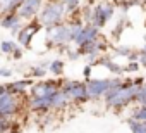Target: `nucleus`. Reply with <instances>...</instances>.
<instances>
[{"instance_id":"f257e3e1","label":"nucleus","mask_w":146,"mask_h":133,"mask_svg":"<svg viewBox=\"0 0 146 133\" xmlns=\"http://www.w3.org/2000/svg\"><path fill=\"white\" fill-rule=\"evenodd\" d=\"M141 87H137L132 78H124V83L113 90H110L105 97H103V102L108 109H113V111H122L125 109L127 105L131 104H136V97H137V92H139Z\"/></svg>"},{"instance_id":"f03ea898","label":"nucleus","mask_w":146,"mask_h":133,"mask_svg":"<svg viewBox=\"0 0 146 133\" xmlns=\"http://www.w3.org/2000/svg\"><path fill=\"white\" fill-rule=\"evenodd\" d=\"M81 12H83L81 19L84 21V24L102 30L112 21V17L115 14V5L112 2H108V0H100V2H96L93 5L83 7Z\"/></svg>"},{"instance_id":"7ed1b4c3","label":"nucleus","mask_w":146,"mask_h":133,"mask_svg":"<svg viewBox=\"0 0 146 133\" xmlns=\"http://www.w3.org/2000/svg\"><path fill=\"white\" fill-rule=\"evenodd\" d=\"M38 21L45 30L57 26V24H62L67 21V11L60 0H45L41 12L38 16Z\"/></svg>"},{"instance_id":"20e7f679","label":"nucleus","mask_w":146,"mask_h":133,"mask_svg":"<svg viewBox=\"0 0 146 133\" xmlns=\"http://www.w3.org/2000/svg\"><path fill=\"white\" fill-rule=\"evenodd\" d=\"M45 40H46V47L48 48H58L60 52H64L69 45H72V36H70V30L67 21L52 28L45 30Z\"/></svg>"},{"instance_id":"39448f33","label":"nucleus","mask_w":146,"mask_h":133,"mask_svg":"<svg viewBox=\"0 0 146 133\" xmlns=\"http://www.w3.org/2000/svg\"><path fill=\"white\" fill-rule=\"evenodd\" d=\"M124 83L122 76H110V78H91L90 81H86L88 87V93L91 100H98L103 99L110 90L120 87Z\"/></svg>"},{"instance_id":"423d86ee","label":"nucleus","mask_w":146,"mask_h":133,"mask_svg":"<svg viewBox=\"0 0 146 133\" xmlns=\"http://www.w3.org/2000/svg\"><path fill=\"white\" fill-rule=\"evenodd\" d=\"M60 90L69 97L70 104H88L91 99H90V93H88V87L84 81H78V80H64L62 81V87Z\"/></svg>"},{"instance_id":"0eeeda50","label":"nucleus","mask_w":146,"mask_h":133,"mask_svg":"<svg viewBox=\"0 0 146 133\" xmlns=\"http://www.w3.org/2000/svg\"><path fill=\"white\" fill-rule=\"evenodd\" d=\"M28 105V100L24 102V97L14 95V93H5L4 97H0V118L4 119H16Z\"/></svg>"},{"instance_id":"6e6552de","label":"nucleus","mask_w":146,"mask_h":133,"mask_svg":"<svg viewBox=\"0 0 146 133\" xmlns=\"http://www.w3.org/2000/svg\"><path fill=\"white\" fill-rule=\"evenodd\" d=\"M62 78H50V80H38L31 85L29 88V97L31 99H43V97H52L57 90L62 87Z\"/></svg>"},{"instance_id":"1a4fd4ad","label":"nucleus","mask_w":146,"mask_h":133,"mask_svg":"<svg viewBox=\"0 0 146 133\" xmlns=\"http://www.w3.org/2000/svg\"><path fill=\"white\" fill-rule=\"evenodd\" d=\"M43 26L40 24L38 19H33V21H28L26 24H23V28L19 30V33L16 35V40H17V45L23 47V48H29L35 36L38 35V31L41 30Z\"/></svg>"},{"instance_id":"9d476101","label":"nucleus","mask_w":146,"mask_h":133,"mask_svg":"<svg viewBox=\"0 0 146 133\" xmlns=\"http://www.w3.org/2000/svg\"><path fill=\"white\" fill-rule=\"evenodd\" d=\"M43 4H45V0H23V4H21L19 9H17V16H19L23 21L38 19Z\"/></svg>"},{"instance_id":"9b49d317","label":"nucleus","mask_w":146,"mask_h":133,"mask_svg":"<svg viewBox=\"0 0 146 133\" xmlns=\"http://www.w3.org/2000/svg\"><path fill=\"white\" fill-rule=\"evenodd\" d=\"M0 26L4 30H9L14 35H17L19 30L23 28V19L17 16V12H9V14L0 16Z\"/></svg>"},{"instance_id":"f8f14e48","label":"nucleus","mask_w":146,"mask_h":133,"mask_svg":"<svg viewBox=\"0 0 146 133\" xmlns=\"http://www.w3.org/2000/svg\"><path fill=\"white\" fill-rule=\"evenodd\" d=\"M100 36H102V35H100V30H98V28L90 26V24H84V28H83V31L79 33V36L76 38L74 45L79 48V47H83V45H86V43H91V42L98 40Z\"/></svg>"},{"instance_id":"ddd939ff","label":"nucleus","mask_w":146,"mask_h":133,"mask_svg":"<svg viewBox=\"0 0 146 133\" xmlns=\"http://www.w3.org/2000/svg\"><path fill=\"white\" fill-rule=\"evenodd\" d=\"M95 66H102V68H105V69H107L110 75H113V76H124V75H125V68H124V66L119 64V62H115V60H113L112 57H108V55H102Z\"/></svg>"},{"instance_id":"4468645a","label":"nucleus","mask_w":146,"mask_h":133,"mask_svg":"<svg viewBox=\"0 0 146 133\" xmlns=\"http://www.w3.org/2000/svg\"><path fill=\"white\" fill-rule=\"evenodd\" d=\"M33 83H35L33 78H21V80H16V81H9L7 83V90H9V93L24 97L29 92V88H31Z\"/></svg>"},{"instance_id":"2eb2a0df","label":"nucleus","mask_w":146,"mask_h":133,"mask_svg":"<svg viewBox=\"0 0 146 133\" xmlns=\"http://www.w3.org/2000/svg\"><path fill=\"white\" fill-rule=\"evenodd\" d=\"M28 107L31 112H36V114H48L52 112V104H50V97H43V99H31L28 100Z\"/></svg>"},{"instance_id":"dca6fc26","label":"nucleus","mask_w":146,"mask_h":133,"mask_svg":"<svg viewBox=\"0 0 146 133\" xmlns=\"http://www.w3.org/2000/svg\"><path fill=\"white\" fill-rule=\"evenodd\" d=\"M50 104H52V112H64L70 105V100H69V97L62 90H57L50 97Z\"/></svg>"},{"instance_id":"f3484780","label":"nucleus","mask_w":146,"mask_h":133,"mask_svg":"<svg viewBox=\"0 0 146 133\" xmlns=\"http://www.w3.org/2000/svg\"><path fill=\"white\" fill-rule=\"evenodd\" d=\"M67 11V19H76L78 14L83 11V2L81 0H60Z\"/></svg>"},{"instance_id":"a211bd4d","label":"nucleus","mask_w":146,"mask_h":133,"mask_svg":"<svg viewBox=\"0 0 146 133\" xmlns=\"http://www.w3.org/2000/svg\"><path fill=\"white\" fill-rule=\"evenodd\" d=\"M48 62L50 60H43V62L33 66L31 71H29V78H33V80H45L46 75H48Z\"/></svg>"},{"instance_id":"6ab92c4d","label":"nucleus","mask_w":146,"mask_h":133,"mask_svg":"<svg viewBox=\"0 0 146 133\" xmlns=\"http://www.w3.org/2000/svg\"><path fill=\"white\" fill-rule=\"evenodd\" d=\"M65 71V60L64 59H53L48 62V73L53 78H60Z\"/></svg>"},{"instance_id":"aec40b11","label":"nucleus","mask_w":146,"mask_h":133,"mask_svg":"<svg viewBox=\"0 0 146 133\" xmlns=\"http://www.w3.org/2000/svg\"><path fill=\"white\" fill-rule=\"evenodd\" d=\"M125 123H127V126L132 133H146V121H137V119L127 118Z\"/></svg>"},{"instance_id":"412c9836","label":"nucleus","mask_w":146,"mask_h":133,"mask_svg":"<svg viewBox=\"0 0 146 133\" xmlns=\"http://www.w3.org/2000/svg\"><path fill=\"white\" fill-rule=\"evenodd\" d=\"M17 47H19V45H17V42H14V40H2V43H0V52L5 54V55H12Z\"/></svg>"},{"instance_id":"4be33fe9","label":"nucleus","mask_w":146,"mask_h":133,"mask_svg":"<svg viewBox=\"0 0 146 133\" xmlns=\"http://www.w3.org/2000/svg\"><path fill=\"white\" fill-rule=\"evenodd\" d=\"M132 52H134V48H132V47H127V45H117V47L113 48V54H115V55L125 57V59H129Z\"/></svg>"},{"instance_id":"5701e85b","label":"nucleus","mask_w":146,"mask_h":133,"mask_svg":"<svg viewBox=\"0 0 146 133\" xmlns=\"http://www.w3.org/2000/svg\"><path fill=\"white\" fill-rule=\"evenodd\" d=\"M131 118L137 119V121H146V105H136Z\"/></svg>"},{"instance_id":"b1692460","label":"nucleus","mask_w":146,"mask_h":133,"mask_svg":"<svg viewBox=\"0 0 146 133\" xmlns=\"http://www.w3.org/2000/svg\"><path fill=\"white\" fill-rule=\"evenodd\" d=\"M136 105H146V81H144V85H143V87L139 88V92H137Z\"/></svg>"},{"instance_id":"393cba45","label":"nucleus","mask_w":146,"mask_h":133,"mask_svg":"<svg viewBox=\"0 0 146 133\" xmlns=\"http://www.w3.org/2000/svg\"><path fill=\"white\" fill-rule=\"evenodd\" d=\"M125 17H120V21L117 23V26H115V30H113V33H112V36L117 40V38H120V33H122V30L125 28Z\"/></svg>"},{"instance_id":"a878e982","label":"nucleus","mask_w":146,"mask_h":133,"mask_svg":"<svg viewBox=\"0 0 146 133\" xmlns=\"http://www.w3.org/2000/svg\"><path fill=\"white\" fill-rule=\"evenodd\" d=\"M124 68H125V73H137L141 66H139L137 60H129V62L124 66Z\"/></svg>"},{"instance_id":"bb28decb","label":"nucleus","mask_w":146,"mask_h":133,"mask_svg":"<svg viewBox=\"0 0 146 133\" xmlns=\"http://www.w3.org/2000/svg\"><path fill=\"white\" fill-rule=\"evenodd\" d=\"M137 54H139V57H137L139 66H141V68H146V45H144L143 48H139Z\"/></svg>"},{"instance_id":"cd10ccee","label":"nucleus","mask_w":146,"mask_h":133,"mask_svg":"<svg viewBox=\"0 0 146 133\" xmlns=\"http://www.w3.org/2000/svg\"><path fill=\"white\" fill-rule=\"evenodd\" d=\"M9 133H23V124L17 119H12L11 128H9Z\"/></svg>"},{"instance_id":"c85d7f7f","label":"nucleus","mask_w":146,"mask_h":133,"mask_svg":"<svg viewBox=\"0 0 146 133\" xmlns=\"http://www.w3.org/2000/svg\"><path fill=\"white\" fill-rule=\"evenodd\" d=\"M11 123H12V119H4V118H0V133H9Z\"/></svg>"},{"instance_id":"c756f323","label":"nucleus","mask_w":146,"mask_h":133,"mask_svg":"<svg viewBox=\"0 0 146 133\" xmlns=\"http://www.w3.org/2000/svg\"><path fill=\"white\" fill-rule=\"evenodd\" d=\"M91 71H93V66L91 64H86L83 68V78H84V83L91 80Z\"/></svg>"},{"instance_id":"7c9ffc66","label":"nucleus","mask_w":146,"mask_h":133,"mask_svg":"<svg viewBox=\"0 0 146 133\" xmlns=\"http://www.w3.org/2000/svg\"><path fill=\"white\" fill-rule=\"evenodd\" d=\"M14 75V71L11 68H0V78H11Z\"/></svg>"},{"instance_id":"2f4dec72","label":"nucleus","mask_w":146,"mask_h":133,"mask_svg":"<svg viewBox=\"0 0 146 133\" xmlns=\"http://www.w3.org/2000/svg\"><path fill=\"white\" fill-rule=\"evenodd\" d=\"M23 50H24V48H23V47H17V48H16V50H14V54H12V55H11V57H12V59H14V60H19V59H21V57H23Z\"/></svg>"},{"instance_id":"473e14b6","label":"nucleus","mask_w":146,"mask_h":133,"mask_svg":"<svg viewBox=\"0 0 146 133\" xmlns=\"http://www.w3.org/2000/svg\"><path fill=\"white\" fill-rule=\"evenodd\" d=\"M144 26H146V21H144Z\"/></svg>"}]
</instances>
